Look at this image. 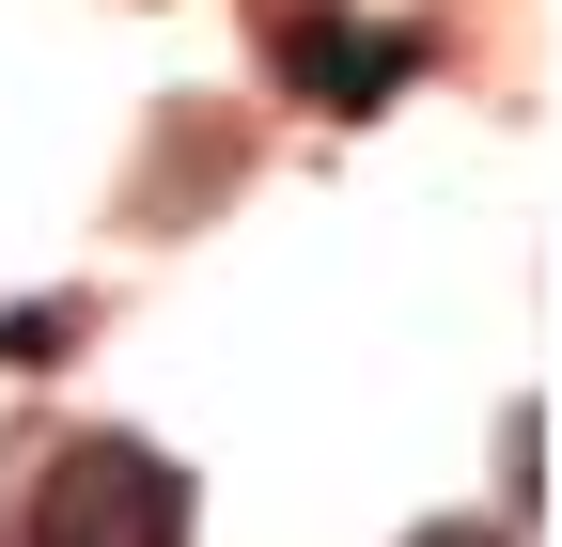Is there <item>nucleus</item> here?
<instances>
[{
  "label": "nucleus",
  "instance_id": "obj_1",
  "mask_svg": "<svg viewBox=\"0 0 562 547\" xmlns=\"http://www.w3.org/2000/svg\"><path fill=\"white\" fill-rule=\"evenodd\" d=\"M32 547H188V469L140 454V438H63L47 501H32Z\"/></svg>",
  "mask_w": 562,
  "mask_h": 547
},
{
  "label": "nucleus",
  "instance_id": "obj_3",
  "mask_svg": "<svg viewBox=\"0 0 562 547\" xmlns=\"http://www.w3.org/2000/svg\"><path fill=\"white\" fill-rule=\"evenodd\" d=\"M47 345H79V313H63V298H32V313H0V376H32Z\"/></svg>",
  "mask_w": 562,
  "mask_h": 547
},
{
  "label": "nucleus",
  "instance_id": "obj_4",
  "mask_svg": "<svg viewBox=\"0 0 562 547\" xmlns=\"http://www.w3.org/2000/svg\"><path fill=\"white\" fill-rule=\"evenodd\" d=\"M422 547H501V532H469V516H438V532H422Z\"/></svg>",
  "mask_w": 562,
  "mask_h": 547
},
{
  "label": "nucleus",
  "instance_id": "obj_2",
  "mask_svg": "<svg viewBox=\"0 0 562 547\" xmlns=\"http://www.w3.org/2000/svg\"><path fill=\"white\" fill-rule=\"evenodd\" d=\"M422 79V47L375 32V16H281V94L297 110H391Z\"/></svg>",
  "mask_w": 562,
  "mask_h": 547
}]
</instances>
